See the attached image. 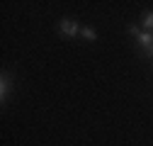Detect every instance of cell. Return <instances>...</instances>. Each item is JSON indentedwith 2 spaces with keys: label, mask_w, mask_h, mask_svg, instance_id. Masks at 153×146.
Wrapping results in <instances>:
<instances>
[{
  "label": "cell",
  "mask_w": 153,
  "mask_h": 146,
  "mask_svg": "<svg viewBox=\"0 0 153 146\" xmlns=\"http://www.w3.org/2000/svg\"><path fill=\"white\" fill-rule=\"evenodd\" d=\"M136 39H139L141 51L146 54V56H153V32H143V29H141V34L136 36Z\"/></svg>",
  "instance_id": "7a4b0ae2"
},
{
  "label": "cell",
  "mask_w": 153,
  "mask_h": 146,
  "mask_svg": "<svg viewBox=\"0 0 153 146\" xmlns=\"http://www.w3.org/2000/svg\"><path fill=\"white\" fill-rule=\"evenodd\" d=\"M80 36H83L85 42H95V39H97V32H95L92 27H83L80 29Z\"/></svg>",
  "instance_id": "5b68a950"
},
{
  "label": "cell",
  "mask_w": 153,
  "mask_h": 146,
  "mask_svg": "<svg viewBox=\"0 0 153 146\" xmlns=\"http://www.w3.org/2000/svg\"><path fill=\"white\" fill-rule=\"evenodd\" d=\"M80 29H83V27L75 22V20H71V17H63V20L59 22V32H61V36H66V39H73V36H78Z\"/></svg>",
  "instance_id": "6da1fadb"
},
{
  "label": "cell",
  "mask_w": 153,
  "mask_h": 146,
  "mask_svg": "<svg viewBox=\"0 0 153 146\" xmlns=\"http://www.w3.org/2000/svg\"><path fill=\"white\" fill-rule=\"evenodd\" d=\"M129 34H131V36H139V34H141V29H139L136 25H129Z\"/></svg>",
  "instance_id": "8992f818"
},
{
  "label": "cell",
  "mask_w": 153,
  "mask_h": 146,
  "mask_svg": "<svg viewBox=\"0 0 153 146\" xmlns=\"http://www.w3.org/2000/svg\"><path fill=\"white\" fill-rule=\"evenodd\" d=\"M141 27H143V32H153V12H143Z\"/></svg>",
  "instance_id": "277c9868"
},
{
  "label": "cell",
  "mask_w": 153,
  "mask_h": 146,
  "mask_svg": "<svg viewBox=\"0 0 153 146\" xmlns=\"http://www.w3.org/2000/svg\"><path fill=\"white\" fill-rule=\"evenodd\" d=\"M10 90H12V78H10L7 71H3V76H0V100H3V102L7 100Z\"/></svg>",
  "instance_id": "3957f363"
}]
</instances>
